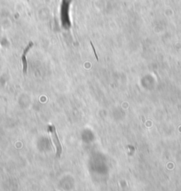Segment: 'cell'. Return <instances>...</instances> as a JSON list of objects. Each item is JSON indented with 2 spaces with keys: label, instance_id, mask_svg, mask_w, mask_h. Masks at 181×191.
Here are the masks:
<instances>
[{
  "label": "cell",
  "instance_id": "obj_1",
  "mask_svg": "<svg viewBox=\"0 0 181 191\" xmlns=\"http://www.w3.org/2000/svg\"><path fill=\"white\" fill-rule=\"evenodd\" d=\"M48 130L51 132L53 141V143L55 145V148H56V150H57V156L59 157V156H60L61 153H62V147H61V144H60V140H59V138H58V135H57V132H56V129L54 128L53 126H50L49 128H48Z\"/></svg>",
  "mask_w": 181,
  "mask_h": 191
}]
</instances>
